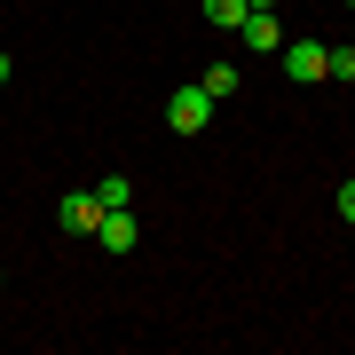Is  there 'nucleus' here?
Instances as JSON below:
<instances>
[{
	"label": "nucleus",
	"mask_w": 355,
	"mask_h": 355,
	"mask_svg": "<svg viewBox=\"0 0 355 355\" xmlns=\"http://www.w3.org/2000/svg\"><path fill=\"white\" fill-rule=\"evenodd\" d=\"M214 111H221V103L205 95L198 79H190V87H174V95H166V127H174V135H205V127H214Z\"/></svg>",
	"instance_id": "f257e3e1"
},
{
	"label": "nucleus",
	"mask_w": 355,
	"mask_h": 355,
	"mask_svg": "<svg viewBox=\"0 0 355 355\" xmlns=\"http://www.w3.org/2000/svg\"><path fill=\"white\" fill-rule=\"evenodd\" d=\"M277 64H284V79H308V87H316V79H331V48H316V40H284Z\"/></svg>",
	"instance_id": "f03ea898"
},
{
	"label": "nucleus",
	"mask_w": 355,
	"mask_h": 355,
	"mask_svg": "<svg viewBox=\"0 0 355 355\" xmlns=\"http://www.w3.org/2000/svg\"><path fill=\"white\" fill-rule=\"evenodd\" d=\"M95 245H103V253H135V245H142V221H135V205H103V221H95Z\"/></svg>",
	"instance_id": "7ed1b4c3"
},
{
	"label": "nucleus",
	"mask_w": 355,
	"mask_h": 355,
	"mask_svg": "<svg viewBox=\"0 0 355 355\" xmlns=\"http://www.w3.org/2000/svg\"><path fill=\"white\" fill-rule=\"evenodd\" d=\"M55 214H64V237H95L103 198H95V190H64V205H55Z\"/></svg>",
	"instance_id": "20e7f679"
},
{
	"label": "nucleus",
	"mask_w": 355,
	"mask_h": 355,
	"mask_svg": "<svg viewBox=\"0 0 355 355\" xmlns=\"http://www.w3.org/2000/svg\"><path fill=\"white\" fill-rule=\"evenodd\" d=\"M237 40H245L253 55H277V48H284V24H277V8H253V16L237 24Z\"/></svg>",
	"instance_id": "39448f33"
},
{
	"label": "nucleus",
	"mask_w": 355,
	"mask_h": 355,
	"mask_svg": "<svg viewBox=\"0 0 355 355\" xmlns=\"http://www.w3.org/2000/svg\"><path fill=\"white\" fill-rule=\"evenodd\" d=\"M198 87L214 95V103H229V95L245 87V71H237V64H205V71H198Z\"/></svg>",
	"instance_id": "423d86ee"
},
{
	"label": "nucleus",
	"mask_w": 355,
	"mask_h": 355,
	"mask_svg": "<svg viewBox=\"0 0 355 355\" xmlns=\"http://www.w3.org/2000/svg\"><path fill=\"white\" fill-rule=\"evenodd\" d=\"M245 16H253V8H245V0H205V24H221V32H237Z\"/></svg>",
	"instance_id": "0eeeda50"
},
{
	"label": "nucleus",
	"mask_w": 355,
	"mask_h": 355,
	"mask_svg": "<svg viewBox=\"0 0 355 355\" xmlns=\"http://www.w3.org/2000/svg\"><path fill=\"white\" fill-rule=\"evenodd\" d=\"M95 198H103V205H135V190H127V174H103V182H95Z\"/></svg>",
	"instance_id": "6e6552de"
},
{
	"label": "nucleus",
	"mask_w": 355,
	"mask_h": 355,
	"mask_svg": "<svg viewBox=\"0 0 355 355\" xmlns=\"http://www.w3.org/2000/svg\"><path fill=\"white\" fill-rule=\"evenodd\" d=\"M331 79H355V48H331Z\"/></svg>",
	"instance_id": "1a4fd4ad"
},
{
	"label": "nucleus",
	"mask_w": 355,
	"mask_h": 355,
	"mask_svg": "<svg viewBox=\"0 0 355 355\" xmlns=\"http://www.w3.org/2000/svg\"><path fill=\"white\" fill-rule=\"evenodd\" d=\"M340 214H347V221H355V174H347V182H340Z\"/></svg>",
	"instance_id": "9d476101"
},
{
	"label": "nucleus",
	"mask_w": 355,
	"mask_h": 355,
	"mask_svg": "<svg viewBox=\"0 0 355 355\" xmlns=\"http://www.w3.org/2000/svg\"><path fill=\"white\" fill-rule=\"evenodd\" d=\"M8 79H16V64H8V48H0V87H8Z\"/></svg>",
	"instance_id": "9b49d317"
},
{
	"label": "nucleus",
	"mask_w": 355,
	"mask_h": 355,
	"mask_svg": "<svg viewBox=\"0 0 355 355\" xmlns=\"http://www.w3.org/2000/svg\"><path fill=\"white\" fill-rule=\"evenodd\" d=\"M245 8H277V0H245Z\"/></svg>",
	"instance_id": "f8f14e48"
},
{
	"label": "nucleus",
	"mask_w": 355,
	"mask_h": 355,
	"mask_svg": "<svg viewBox=\"0 0 355 355\" xmlns=\"http://www.w3.org/2000/svg\"><path fill=\"white\" fill-rule=\"evenodd\" d=\"M347 48H355V40H347Z\"/></svg>",
	"instance_id": "ddd939ff"
},
{
	"label": "nucleus",
	"mask_w": 355,
	"mask_h": 355,
	"mask_svg": "<svg viewBox=\"0 0 355 355\" xmlns=\"http://www.w3.org/2000/svg\"><path fill=\"white\" fill-rule=\"evenodd\" d=\"M347 8H355V0H347Z\"/></svg>",
	"instance_id": "4468645a"
}]
</instances>
